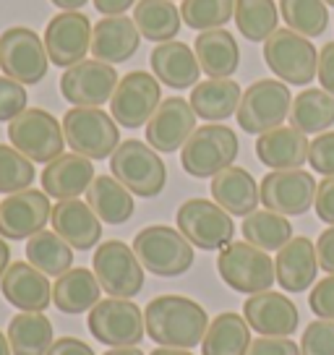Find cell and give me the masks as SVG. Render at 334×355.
<instances>
[{
	"instance_id": "1",
	"label": "cell",
	"mask_w": 334,
	"mask_h": 355,
	"mask_svg": "<svg viewBox=\"0 0 334 355\" xmlns=\"http://www.w3.org/2000/svg\"><path fill=\"white\" fill-rule=\"evenodd\" d=\"M146 334L159 347L191 350L209 329L206 309L186 295H157L144 309Z\"/></svg>"
},
{
	"instance_id": "2",
	"label": "cell",
	"mask_w": 334,
	"mask_h": 355,
	"mask_svg": "<svg viewBox=\"0 0 334 355\" xmlns=\"http://www.w3.org/2000/svg\"><path fill=\"white\" fill-rule=\"evenodd\" d=\"M112 178H118L125 189L139 199H152L165 191L167 167L157 149L139 139L121 141L110 157Z\"/></svg>"
},
{
	"instance_id": "3",
	"label": "cell",
	"mask_w": 334,
	"mask_h": 355,
	"mask_svg": "<svg viewBox=\"0 0 334 355\" xmlns=\"http://www.w3.org/2000/svg\"><path fill=\"white\" fill-rule=\"evenodd\" d=\"M134 251L141 266L157 277H180L193 266V245L170 225H149L136 233Z\"/></svg>"
},
{
	"instance_id": "4",
	"label": "cell",
	"mask_w": 334,
	"mask_h": 355,
	"mask_svg": "<svg viewBox=\"0 0 334 355\" xmlns=\"http://www.w3.org/2000/svg\"><path fill=\"white\" fill-rule=\"evenodd\" d=\"M66 144L91 162L112 157L121 144V125L102 107H71L63 115Z\"/></svg>"
},
{
	"instance_id": "5",
	"label": "cell",
	"mask_w": 334,
	"mask_h": 355,
	"mask_svg": "<svg viewBox=\"0 0 334 355\" xmlns=\"http://www.w3.org/2000/svg\"><path fill=\"white\" fill-rule=\"evenodd\" d=\"M238 133L222 123H209L191 133L180 149V165L191 178H214L238 157Z\"/></svg>"
},
{
	"instance_id": "6",
	"label": "cell",
	"mask_w": 334,
	"mask_h": 355,
	"mask_svg": "<svg viewBox=\"0 0 334 355\" xmlns=\"http://www.w3.org/2000/svg\"><path fill=\"white\" fill-rule=\"evenodd\" d=\"M217 272L227 288H233L235 293H245V295L264 293L277 279L274 261L269 259V254L251 245L248 241L225 245L217 256Z\"/></svg>"
},
{
	"instance_id": "7",
	"label": "cell",
	"mask_w": 334,
	"mask_h": 355,
	"mask_svg": "<svg viewBox=\"0 0 334 355\" xmlns=\"http://www.w3.org/2000/svg\"><path fill=\"white\" fill-rule=\"evenodd\" d=\"M8 139L24 157L32 162H53L66 149V133L63 123L55 121L53 112L42 107H26V110L8 123Z\"/></svg>"
},
{
	"instance_id": "8",
	"label": "cell",
	"mask_w": 334,
	"mask_h": 355,
	"mask_svg": "<svg viewBox=\"0 0 334 355\" xmlns=\"http://www.w3.org/2000/svg\"><path fill=\"white\" fill-rule=\"evenodd\" d=\"M264 60L279 81L292 87H308L319 71L316 47L308 37L292 29H277L264 42Z\"/></svg>"
},
{
	"instance_id": "9",
	"label": "cell",
	"mask_w": 334,
	"mask_h": 355,
	"mask_svg": "<svg viewBox=\"0 0 334 355\" xmlns=\"http://www.w3.org/2000/svg\"><path fill=\"white\" fill-rule=\"evenodd\" d=\"M290 107H292V94L288 84L279 78H261L243 92L235 115L245 133L261 136L288 121Z\"/></svg>"
},
{
	"instance_id": "10",
	"label": "cell",
	"mask_w": 334,
	"mask_h": 355,
	"mask_svg": "<svg viewBox=\"0 0 334 355\" xmlns=\"http://www.w3.org/2000/svg\"><path fill=\"white\" fill-rule=\"evenodd\" d=\"M178 230L188 238L191 245L201 251H222L233 243L235 222L233 214L225 211L217 201L209 199H188L175 211Z\"/></svg>"
},
{
	"instance_id": "11",
	"label": "cell",
	"mask_w": 334,
	"mask_h": 355,
	"mask_svg": "<svg viewBox=\"0 0 334 355\" xmlns=\"http://www.w3.org/2000/svg\"><path fill=\"white\" fill-rule=\"evenodd\" d=\"M50 58L45 40L29 26H11L0 34V68L6 76L16 78L24 87H34L47 76Z\"/></svg>"
},
{
	"instance_id": "12",
	"label": "cell",
	"mask_w": 334,
	"mask_h": 355,
	"mask_svg": "<svg viewBox=\"0 0 334 355\" xmlns=\"http://www.w3.org/2000/svg\"><path fill=\"white\" fill-rule=\"evenodd\" d=\"M94 275L110 298H134L144 288V266L134 245L123 241H107L94 248Z\"/></svg>"
},
{
	"instance_id": "13",
	"label": "cell",
	"mask_w": 334,
	"mask_h": 355,
	"mask_svg": "<svg viewBox=\"0 0 334 355\" xmlns=\"http://www.w3.org/2000/svg\"><path fill=\"white\" fill-rule=\"evenodd\" d=\"M89 332L94 340L107 347H128L139 345L146 337L144 313L128 298H107L100 300L89 311Z\"/></svg>"
},
{
	"instance_id": "14",
	"label": "cell",
	"mask_w": 334,
	"mask_h": 355,
	"mask_svg": "<svg viewBox=\"0 0 334 355\" xmlns=\"http://www.w3.org/2000/svg\"><path fill=\"white\" fill-rule=\"evenodd\" d=\"M162 102V87L155 73L131 71L118 81L110 100V115L123 128H141Z\"/></svg>"
},
{
	"instance_id": "15",
	"label": "cell",
	"mask_w": 334,
	"mask_h": 355,
	"mask_svg": "<svg viewBox=\"0 0 334 355\" xmlns=\"http://www.w3.org/2000/svg\"><path fill=\"white\" fill-rule=\"evenodd\" d=\"M316 180L306 170H272L261 178L258 196L269 211L282 217H298L313 207L316 199Z\"/></svg>"
},
{
	"instance_id": "16",
	"label": "cell",
	"mask_w": 334,
	"mask_h": 355,
	"mask_svg": "<svg viewBox=\"0 0 334 355\" xmlns=\"http://www.w3.org/2000/svg\"><path fill=\"white\" fill-rule=\"evenodd\" d=\"M118 81L121 78L115 73V66L91 58V60H81V63L63 71L60 94L73 107H102L105 102L112 100V92L118 87Z\"/></svg>"
},
{
	"instance_id": "17",
	"label": "cell",
	"mask_w": 334,
	"mask_h": 355,
	"mask_svg": "<svg viewBox=\"0 0 334 355\" xmlns=\"http://www.w3.org/2000/svg\"><path fill=\"white\" fill-rule=\"evenodd\" d=\"M45 50L53 66L71 68L91 50V21L81 11H60L45 29Z\"/></svg>"
},
{
	"instance_id": "18",
	"label": "cell",
	"mask_w": 334,
	"mask_h": 355,
	"mask_svg": "<svg viewBox=\"0 0 334 355\" xmlns=\"http://www.w3.org/2000/svg\"><path fill=\"white\" fill-rule=\"evenodd\" d=\"M53 204L45 191H19L0 201V238L6 241H29L42 233L50 222Z\"/></svg>"
},
{
	"instance_id": "19",
	"label": "cell",
	"mask_w": 334,
	"mask_h": 355,
	"mask_svg": "<svg viewBox=\"0 0 334 355\" xmlns=\"http://www.w3.org/2000/svg\"><path fill=\"white\" fill-rule=\"evenodd\" d=\"M193 131H196V112L191 102L167 97L159 102V107L146 123V144L162 155H170L183 149Z\"/></svg>"
},
{
	"instance_id": "20",
	"label": "cell",
	"mask_w": 334,
	"mask_h": 355,
	"mask_svg": "<svg viewBox=\"0 0 334 355\" xmlns=\"http://www.w3.org/2000/svg\"><path fill=\"white\" fill-rule=\"evenodd\" d=\"M243 316L248 327L261 337H290L301 324L295 303L274 290L256 293L243 303Z\"/></svg>"
},
{
	"instance_id": "21",
	"label": "cell",
	"mask_w": 334,
	"mask_h": 355,
	"mask_svg": "<svg viewBox=\"0 0 334 355\" xmlns=\"http://www.w3.org/2000/svg\"><path fill=\"white\" fill-rule=\"evenodd\" d=\"M141 32L128 16H105L91 26V53L102 63L121 66L139 53Z\"/></svg>"
},
{
	"instance_id": "22",
	"label": "cell",
	"mask_w": 334,
	"mask_h": 355,
	"mask_svg": "<svg viewBox=\"0 0 334 355\" xmlns=\"http://www.w3.org/2000/svg\"><path fill=\"white\" fill-rule=\"evenodd\" d=\"M3 298L19 311H45L53 303V285L29 261H11L0 279Z\"/></svg>"
},
{
	"instance_id": "23",
	"label": "cell",
	"mask_w": 334,
	"mask_h": 355,
	"mask_svg": "<svg viewBox=\"0 0 334 355\" xmlns=\"http://www.w3.org/2000/svg\"><path fill=\"white\" fill-rule=\"evenodd\" d=\"M53 230L73 251H91L102 238V220L87 201L63 199L53 207Z\"/></svg>"
},
{
	"instance_id": "24",
	"label": "cell",
	"mask_w": 334,
	"mask_h": 355,
	"mask_svg": "<svg viewBox=\"0 0 334 355\" xmlns=\"http://www.w3.org/2000/svg\"><path fill=\"white\" fill-rule=\"evenodd\" d=\"M149 63H152V73L157 76V81L170 89L180 92V89H193L199 84V58L193 53V47L183 44L180 40L155 44Z\"/></svg>"
},
{
	"instance_id": "25",
	"label": "cell",
	"mask_w": 334,
	"mask_h": 355,
	"mask_svg": "<svg viewBox=\"0 0 334 355\" xmlns=\"http://www.w3.org/2000/svg\"><path fill=\"white\" fill-rule=\"evenodd\" d=\"M94 162L89 157H81L76 152L60 155L58 159L47 162L42 170V191L53 199H78L94 180Z\"/></svg>"
},
{
	"instance_id": "26",
	"label": "cell",
	"mask_w": 334,
	"mask_h": 355,
	"mask_svg": "<svg viewBox=\"0 0 334 355\" xmlns=\"http://www.w3.org/2000/svg\"><path fill=\"white\" fill-rule=\"evenodd\" d=\"M311 141L292 125H279L256 139V157L272 170H301L308 162Z\"/></svg>"
},
{
	"instance_id": "27",
	"label": "cell",
	"mask_w": 334,
	"mask_h": 355,
	"mask_svg": "<svg viewBox=\"0 0 334 355\" xmlns=\"http://www.w3.org/2000/svg\"><path fill=\"white\" fill-rule=\"evenodd\" d=\"M274 272L277 282L288 293H303L313 285L316 272H319V256H316V243H311L306 235L292 238L288 245L279 248L274 259Z\"/></svg>"
},
{
	"instance_id": "28",
	"label": "cell",
	"mask_w": 334,
	"mask_h": 355,
	"mask_svg": "<svg viewBox=\"0 0 334 355\" xmlns=\"http://www.w3.org/2000/svg\"><path fill=\"white\" fill-rule=\"evenodd\" d=\"M212 199L235 217H248L251 211H256L261 196L256 178L245 167L230 165L212 178Z\"/></svg>"
},
{
	"instance_id": "29",
	"label": "cell",
	"mask_w": 334,
	"mask_h": 355,
	"mask_svg": "<svg viewBox=\"0 0 334 355\" xmlns=\"http://www.w3.org/2000/svg\"><path fill=\"white\" fill-rule=\"evenodd\" d=\"M193 53L199 58L201 71L209 78H230L240 68V47L235 42L233 32L227 29L199 32Z\"/></svg>"
},
{
	"instance_id": "30",
	"label": "cell",
	"mask_w": 334,
	"mask_h": 355,
	"mask_svg": "<svg viewBox=\"0 0 334 355\" xmlns=\"http://www.w3.org/2000/svg\"><path fill=\"white\" fill-rule=\"evenodd\" d=\"M102 285L97 275L87 266H73L66 275H60L53 285V303L63 313H84L100 303Z\"/></svg>"
},
{
	"instance_id": "31",
	"label": "cell",
	"mask_w": 334,
	"mask_h": 355,
	"mask_svg": "<svg viewBox=\"0 0 334 355\" xmlns=\"http://www.w3.org/2000/svg\"><path fill=\"white\" fill-rule=\"evenodd\" d=\"M240 87L233 78H206L191 89V107L201 121H227L238 112Z\"/></svg>"
},
{
	"instance_id": "32",
	"label": "cell",
	"mask_w": 334,
	"mask_h": 355,
	"mask_svg": "<svg viewBox=\"0 0 334 355\" xmlns=\"http://www.w3.org/2000/svg\"><path fill=\"white\" fill-rule=\"evenodd\" d=\"M87 204L107 225H123V222H128L134 217V209H136L134 193L112 175H97L91 180V186L87 189Z\"/></svg>"
},
{
	"instance_id": "33",
	"label": "cell",
	"mask_w": 334,
	"mask_h": 355,
	"mask_svg": "<svg viewBox=\"0 0 334 355\" xmlns=\"http://www.w3.org/2000/svg\"><path fill=\"white\" fill-rule=\"evenodd\" d=\"M251 347V327L245 316L225 311L214 316L209 329L201 340V355H248Z\"/></svg>"
},
{
	"instance_id": "34",
	"label": "cell",
	"mask_w": 334,
	"mask_h": 355,
	"mask_svg": "<svg viewBox=\"0 0 334 355\" xmlns=\"http://www.w3.org/2000/svg\"><path fill=\"white\" fill-rule=\"evenodd\" d=\"M134 21L144 40L155 44L170 42L180 34L183 16L173 0H139L134 11Z\"/></svg>"
},
{
	"instance_id": "35",
	"label": "cell",
	"mask_w": 334,
	"mask_h": 355,
	"mask_svg": "<svg viewBox=\"0 0 334 355\" xmlns=\"http://www.w3.org/2000/svg\"><path fill=\"white\" fill-rule=\"evenodd\" d=\"M8 343L13 355H47L53 340V322L42 311H21L8 324Z\"/></svg>"
},
{
	"instance_id": "36",
	"label": "cell",
	"mask_w": 334,
	"mask_h": 355,
	"mask_svg": "<svg viewBox=\"0 0 334 355\" xmlns=\"http://www.w3.org/2000/svg\"><path fill=\"white\" fill-rule=\"evenodd\" d=\"M288 121L301 133H324L334 125V97L324 89H303L292 100Z\"/></svg>"
},
{
	"instance_id": "37",
	"label": "cell",
	"mask_w": 334,
	"mask_h": 355,
	"mask_svg": "<svg viewBox=\"0 0 334 355\" xmlns=\"http://www.w3.org/2000/svg\"><path fill=\"white\" fill-rule=\"evenodd\" d=\"M26 261L37 266L42 275L58 279L68 269H73V248L55 230H42L26 241Z\"/></svg>"
},
{
	"instance_id": "38",
	"label": "cell",
	"mask_w": 334,
	"mask_h": 355,
	"mask_svg": "<svg viewBox=\"0 0 334 355\" xmlns=\"http://www.w3.org/2000/svg\"><path fill=\"white\" fill-rule=\"evenodd\" d=\"M240 233L251 245H256L261 251H279L282 245L292 241V225L288 217H282L277 211H251L240 225Z\"/></svg>"
},
{
	"instance_id": "39",
	"label": "cell",
	"mask_w": 334,
	"mask_h": 355,
	"mask_svg": "<svg viewBox=\"0 0 334 355\" xmlns=\"http://www.w3.org/2000/svg\"><path fill=\"white\" fill-rule=\"evenodd\" d=\"M233 19L251 42H267L279 29V8L274 0H235Z\"/></svg>"
},
{
	"instance_id": "40",
	"label": "cell",
	"mask_w": 334,
	"mask_h": 355,
	"mask_svg": "<svg viewBox=\"0 0 334 355\" xmlns=\"http://www.w3.org/2000/svg\"><path fill=\"white\" fill-rule=\"evenodd\" d=\"M282 21L303 37H322L329 26V8L324 0H279Z\"/></svg>"
},
{
	"instance_id": "41",
	"label": "cell",
	"mask_w": 334,
	"mask_h": 355,
	"mask_svg": "<svg viewBox=\"0 0 334 355\" xmlns=\"http://www.w3.org/2000/svg\"><path fill=\"white\" fill-rule=\"evenodd\" d=\"M180 16L193 32L225 29V24L235 16V0H183Z\"/></svg>"
},
{
	"instance_id": "42",
	"label": "cell",
	"mask_w": 334,
	"mask_h": 355,
	"mask_svg": "<svg viewBox=\"0 0 334 355\" xmlns=\"http://www.w3.org/2000/svg\"><path fill=\"white\" fill-rule=\"evenodd\" d=\"M37 170L29 157H24L16 146L0 144V193L11 196L19 191L32 189Z\"/></svg>"
},
{
	"instance_id": "43",
	"label": "cell",
	"mask_w": 334,
	"mask_h": 355,
	"mask_svg": "<svg viewBox=\"0 0 334 355\" xmlns=\"http://www.w3.org/2000/svg\"><path fill=\"white\" fill-rule=\"evenodd\" d=\"M301 355H334V322L316 319L303 329Z\"/></svg>"
},
{
	"instance_id": "44",
	"label": "cell",
	"mask_w": 334,
	"mask_h": 355,
	"mask_svg": "<svg viewBox=\"0 0 334 355\" xmlns=\"http://www.w3.org/2000/svg\"><path fill=\"white\" fill-rule=\"evenodd\" d=\"M26 89L11 76H0V123H11L26 110Z\"/></svg>"
},
{
	"instance_id": "45",
	"label": "cell",
	"mask_w": 334,
	"mask_h": 355,
	"mask_svg": "<svg viewBox=\"0 0 334 355\" xmlns=\"http://www.w3.org/2000/svg\"><path fill=\"white\" fill-rule=\"evenodd\" d=\"M308 162L324 178L334 175V131H324L313 139L308 149Z\"/></svg>"
},
{
	"instance_id": "46",
	"label": "cell",
	"mask_w": 334,
	"mask_h": 355,
	"mask_svg": "<svg viewBox=\"0 0 334 355\" xmlns=\"http://www.w3.org/2000/svg\"><path fill=\"white\" fill-rule=\"evenodd\" d=\"M308 306L319 319H329L334 322V275L324 277L322 282H316L308 295Z\"/></svg>"
},
{
	"instance_id": "47",
	"label": "cell",
	"mask_w": 334,
	"mask_h": 355,
	"mask_svg": "<svg viewBox=\"0 0 334 355\" xmlns=\"http://www.w3.org/2000/svg\"><path fill=\"white\" fill-rule=\"evenodd\" d=\"M248 355H301V345H295L290 337H261L251 343Z\"/></svg>"
},
{
	"instance_id": "48",
	"label": "cell",
	"mask_w": 334,
	"mask_h": 355,
	"mask_svg": "<svg viewBox=\"0 0 334 355\" xmlns=\"http://www.w3.org/2000/svg\"><path fill=\"white\" fill-rule=\"evenodd\" d=\"M313 209L319 214V220L326 225H334V175H326L316 186V199H313Z\"/></svg>"
},
{
	"instance_id": "49",
	"label": "cell",
	"mask_w": 334,
	"mask_h": 355,
	"mask_svg": "<svg viewBox=\"0 0 334 355\" xmlns=\"http://www.w3.org/2000/svg\"><path fill=\"white\" fill-rule=\"evenodd\" d=\"M316 76L322 81V89L334 97V42H326L319 53V71Z\"/></svg>"
},
{
	"instance_id": "50",
	"label": "cell",
	"mask_w": 334,
	"mask_h": 355,
	"mask_svg": "<svg viewBox=\"0 0 334 355\" xmlns=\"http://www.w3.org/2000/svg\"><path fill=\"white\" fill-rule=\"evenodd\" d=\"M316 256H319V269L326 275H334V225H329L319 241H316Z\"/></svg>"
},
{
	"instance_id": "51",
	"label": "cell",
	"mask_w": 334,
	"mask_h": 355,
	"mask_svg": "<svg viewBox=\"0 0 334 355\" xmlns=\"http://www.w3.org/2000/svg\"><path fill=\"white\" fill-rule=\"evenodd\" d=\"M47 355H94V350L78 337H60L50 345Z\"/></svg>"
},
{
	"instance_id": "52",
	"label": "cell",
	"mask_w": 334,
	"mask_h": 355,
	"mask_svg": "<svg viewBox=\"0 0 334 355\" xmlns=\"http://www.w3.org/2000/svg\"><path fill=\"white\" fill-rule=\"evenodd\" d=\"M139 0H94V8L105 16H123L131 6H136Z\"/></svg>"
},
{
	"instance_id": "53",
	"label": "cell",
	"mask_w": 334,
	"mask_h": 355,
	"mask_svg": "<svg viewBox=\"0 0 334 355\" xmlns=\"http://www.w3.org/2000/svg\"><path fill=\"white\" fill-rule=\"evenodd\" d=\"M8 266H11V245L6 243V238H0V279Z\"/></svg>"
},
{
	"instance_id": "54",
	"label": "cell",
	"mask_w": 334,
	"mask_h": 355,
	"mask_svg": "<svg viewBox=\"0 0 334 355\" xmlns=\"http://www.w3.org/2000/svg\"><path fill=\"white\" fill-rule=\"evenodd\" d=\"M89 0H53V6H58L60 11H78V8H84Z\"/></svg>"
},
{
	"instance_id": "55",
	"label": "cell",
	"mask_w": 334,
	"mask_h": 355,
	"mask_svg": "<svg viewBox=\"0 0 334 355\" xmlns=\"http://www.w3.org/2000/svg\"><path fill=\"white\" fill-rule=\"evenodd\" d=\"M105 355H144L139 350V345H128V347H112Z\"/></svg>"
},
{
	"instance_id": "56",
	"label": "cell",
	"mask_w": 334,
	"mask_h": 355,
	"mask_svg": "<svg viewBox=\"0 0 334 355\" xmlns=\"http://www.w3.org/2000/svg\"><path fill=\"white\" fill-rule=\"evenodd\" d=\"M152 355H193L191 350H180V347H157Z\"/></svg>"
},
{
	"instance_id": "57",
	"label": "cell",
	"mask_w": 334,
	"mask_h": 355,
	"mask_svg": "<svg viewBox=\"0 0 334 355\" xmlns=\"http://www.w3.org/2000/svg\"><path fill=\"white\" fill-rule=\"evenodd\" d=\"M0 355H13L11 343H8V334H3V332H0Z\"/></svg>"
},
{
	"instance_id": "58",
	"label": "cell",
	"mask_w": 334,
	"mask_h": 355,
	"mask_svg": "<svg viewBox=\"0 0 334 355\" xmlns=\"http://www.w3.org/2000/svg\"><path fill=\"white\" fill-rule=\"evenodd\" d=\"M324 3H326V6H334V0H324Z\"/></svg>"
}]
</instances>
